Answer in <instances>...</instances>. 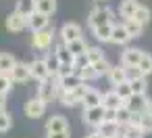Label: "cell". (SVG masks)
<instances>
[{
  "label": "cell",
  "mask_w": 152,
  "mask_h": 138,
  "mask_svg": "<svg viewBox=\"0 0 152 138\" xmlns=\"http://www.w3.org/2000/svg\"><path fill=\"white\" fill-rule=\"evenodd\" d=\"M88 23L92 25V30H96V27H100V25H115L113 23V11L108 9V7H98V9H94L92 13H90V17H88Z\"/></svg>",
  "instance_id": "6da1fadb"
},
{
  "label": "cell",
  "mask_w": 152,
  "mask_h": 138,
  "mask_svg": "<svg viewBox=\"0 0 152 138\" xmlns=\"http://www.w3.org/2000/svg\"><path fill=\"white\" fill-rule=\"evenodd\" d=\"M56 94H58V77H56V75H52V77H48V80L40 82V86H38V98H40V100L48 103V100H52Z\"/></svg>",
  "instance_id": "7a4b0ae2"
},
{
  "label": "cell",
  "mask_w": 152,
  "mask_h": 138,
  "mask_svg": "<svg viewBox=\"0 0 152 138\" xmlns=\"http://www.w3.org/2000/svg\"><path fill=\"white\" fill-rule=\"evenodd\" d=\"M52 38H54V30L46 27V30H42V32H36V34H34V38H31V44H34L38 50H46V48H50V44H52Z\"/></svg>",
  "instance_id": "3957f363"
},
{
  "label": "cell",
  "mask_w": 152,
  "mask_h": 138,
  "mask_svg": "<svg viewBox=\"0 0 152 138\" xmlns=\"http://www.w3.org/2000/svg\"><path fill=\"white\" fill-rule=\"evenodd\" d=\"M144 57H146L144 50H140V48H127L121 55V65L123 67H140V63H142Z\"/></svg>",
  "instance_id": "277c9868"
},
{
  "label": "cell",
  "mask_w": 152,
  "mask_h": 138,
  "mask_svg": "<svg viewBox=\"0 0 152 138\" xmlns=\"http://www.w3.org/2000/svg\"><path fill=\"white\" fill-rule=\"evenodd\" d=\"M29 67H31V77H34V80H38V82H44V80L52 77V75H50V69H48L46 59H36V61H31V63H29Z\"/></svg>",
  "instance_id": "5b68a950"
},
{
  "label": "cell",
  "mask_w": 152,
  "mask_h": 138,
  "mask_svg": "<svg viewBox=\"0 0 152 138\" xmlns=\"http://www.w3.org/2000/svg\"><path fill=\"white\" fill-rule=\"evenodd\" d=\"M146 105H148L146 94H131V96L123 103V107L129 109L131 113H144V111H146Z\"/></svg>",
  "instance_id": "8992f818"
},
{
  "label": "cell",
  "mask_w": 152,
  "mask_h": 138,
  "mask_svg": "<svg viewBox=\"0 0 152 138\" xmlns=\"http://www.w3.org/2000/svg\"><path fill=\"white\" fill-rule=\"evenodd\" d=\"M104 113H106V109L100 105V107H94V109H86L83 111V121L88 123V125H94V128H98L102 121H104Z\"/></svg>",
  "instance_id": "52a82bcc"
},
{
  "label": "cell",
  "mask_w": 152,
  "mask_h": 138,
  "mask_svg": "<svg viewBox=\"0 0 152 138\" xmlns=\"http://www.w3.org/2000/svg\"><path fill=\"white\" fill-rule=\"evenodd\" d=\"M44 113H46V103H44V100H40L38 96L25 103V115H27V117L38 119V117H42Z\"/></svg>",
  "instance_id": "ba28073f"
},
{
  "label": "cell",
  "mask_w": 152,
  "mask_h": 138,
  "mask_svg": "<svg viewBox=\"0 0 152 138\" xmlns=\"http://www.w3.org/2000/svg\"><path fill=\"white\" fill-rule=\"evenodd\" d=\"M61 36H63V44H71L75 40H81V27L77 23H65Z\"/></svg>",
  "instance_id": "9c48e42d"
},
{
  "label": "cell",
  "mask_w": 152,
  "mask_h": 138,
  "mask_svg": "<svg viewBox=\"0 0 152 138\" xmlns=\"http://www.w3.org/2000/svg\"><path fill=\"white\" fill-rule=\"evenodd\" d=\"M46 132L48 134H56V132H69V121L63 115H52L46 121Z\"/></svg>",
  "instance_id": "30bf717a"
},
{
  "label": "cell",
  "mask_w": 152,
  "mask_h": 138,
  "mask_svg": "<svg viewBox=\"0 0 152 138\" xmlns=\"http://www.w3.org/2000/svg\"><path fill=\"white\" fill-rule=\"evenodd\" d=\"M81 84H83V82H81V77H79L77 73L67 75V77H58V94H61V92H71V90L79 88Z\"/></svg>",
  "instance_id": "8fae6325"
},
{
  "label": "cell",
  "mask_w": 152,
  "mask_h": 138,
  "mask_svg": "<svg viewBox=\"0 0 152 138\" xmlns=\"http://www.w3.org/2000/svg\"><path fill=\"white\" fill-rule=\"evenodd\" d=\"M25 27H27V19H25L23 15H19L17 11L7 17V30H9V32H21V30H25Z\"/></svg>",
  "instance_id": "7c38bea8"
},
{
  "label": "cell",
  "mask_w": 152,
  "mask_h": 138,
  "mask_svg": "<svg viewBox=\"0 0 152 138\" xmlns=\"http://www.w3.org/2000/svg\"><path fill=\"white\" fill-rule=\"evenodd\" d=\"M31 77V67L29 63H17L15 69L11 71V80L13 82H27Z\"/></svg>",
  "instance_id": "4fadbf2b"
},
{
  "label": "cell",
  "mask_w": 152,
  "mask_h": 138,
  "mask_svg": "<svg viewBox=\"0 0 152 138\" xmlns=\"http://www.w3.org/2000/svg\"><path fill=\"white\" fill-rule=\"evenodd\" d=\"M123 98L115 92V90H110V92H106L104 96H102V107L104 109H110V111H119L121 107H123Z\"/></svg>",
  "instance_id": "5bb4252c"
},
{
  "label": "cell",
  "mask_w": 152,
  "mask_h": 138,
  "mask_svg": "<svg viewBox=\"0 0 152 138\" xmlns=\"http://www.w3.org/2000/svg\"><path fill=\"white\" fill-rule=\"evenodd\" d=\"M48 23H50V19H48L46 15H42V13H34V15L27 19V25L31 27V32H34V34H36V32L46 30V27H48Z\"/></svg>",
  "instance_id": "9a60e30c"
},
{
  "label": "cell",
  "mask_w": 152,
  "mask_h": 138,
  "mask_svg": "<svg viewBox=\"0 0 152 138\" xmlns=\"http://www.w3.org/2000/svg\"><path fill=\"white\" fill-rule=\"evenodd\" d=\"M140 7H142V4H137L135 0H123L121 7H119V13H121V17H123L125 21H129V19L135 17V13H137Z\"/></svg>",
  "instance_id": "2e32d148"
},
{
  "label": "cell",
  "mask_w": 152,
  "mask_h": 138,
  "mask_svg": "<svg viewBox=\"0 0 152 138\" xmlns=\"http://www.w3.org/2000/svg\"><path fill=\"white\" fill-rule=\"evenodd\" d=\"M54 57L58 59L61 65H73L75 63V57L71 55V50L67 48V44H58L56 50H54Z\"/></svg>",
  "instance_id": "e0dca14e"
},
{
  "label": "cell",
  "mask_w": 152,
  "mask_h": 138,
  "mask_svg": "<svg viewBox=\"0 0 152 138\" xmlns=\"http://www.w3.org/2000/svg\"><path fill=\"white\" fill-rule=\"evenodd\" d=\"M108 80H110V84H113L115 88H117V86H121V84H125V82H129V80H127V69H125L123 65L113 67V71H110Z\"/></svg>",
  "instance_id": "ac0fdd59"
},
{
  "label": "cell",
  "mask_w": 152,
  "mask_h": 138,
  "mask_svg": "<svg viewBox=\"0 0 152 138\" xmlns=\"http://www.w3.org/2000/svg\"><path fill=\"white\" fill-rule=\"evenodd\" d=\"M96 132H100L104 138H117L119 136V123H115V121H102L96 128Z\"/></svg>",
  "instance_id": "d6986e66"
},
{
  "label": "cell",
  "mask_w": 152,
  "mask_h": 138,
  "mask_svg": "<svg viewBox=\"0 0 152 138\" xmlns=\"http://www.w3.org/2000/svg\"><path fill=\"white\" fill-rule=\"evenodd\" d=\"M15 11H17L19 15H23L25 19H29V17L36 13V0H19Z\"/></svg>",
  "instance_id": "ffe728a7"
},
{
  "label": "cell",
  "mask_w": 152,
  "mask_h": 138,
  "mask_svg": "<svg viewBox=\"0 0 152 138\" xmlns=\"http://www.w3.org/2000/svg\"><path fill=\"white\" fill-rule=\"evenodd\" d=\"M56 11V0H36V13L50 17Z\"/></svg>",
  "instance_id": "44dd1931"
},
{
  "label": "cell",
  "mask_w": 152,
  "mask_h": 138,
  "mask_svg": "<svg viewBox=\"0 0 152 138\" xmlns=\"http://www.w3.org/2000/svg\"><path fill=\"white\" fill-rule=\"evenodd\" d=\"M129 40H131V36L127 34L125 25H115L113 27V40L110 42H115V44H127Z\"/></svg>",
  "instance_id": "7402d4cb"
},
{
  "label": "cell",
  "mask_w": 152,
  "mask_h": 138,
  "mask_svg": "<svg viewBox=\"0 0 152 138\" xmlns=\"http://www.w3.org/2000/svg\"><path fill=\"white\" fill-rule=\"evenodd\" d=\"M102 105V96H100V92L98 90H90L88 94H86V98H83V107L86 109H94V107H100Z\"/></svg>",
  "instance_id": "603a6c76"
},
{
  "label": "cell",
  "mask_w": 152,
  "mask_h": 138,
  "mask_svg": "<svg viewBox=\"0 0 152 138\" xmlns=\"http://www.w3.org/2000/svg\"><path fill=\"white\" fill-rule=\"evenodd\" d=\"M15 65H17V61H15L11 55H7V52H2V55H0V73H7V75H11V71L15 69Z\"/></svg>",
  "instance_id": "cb8c5ba5"
},
{
  "label": "cell",
  "mask_w": 152,
  "mask_h": 138,
  "mask_svg": "<svg viewBox=\"0 0 152 138\" xmlns=\"http://www.w3.org/2000/svg\"><path fill=\"white\" fill-rule=\"evenodd\" d=\"M113 27H115V25H110V23L96 27V30H94L96 40H100V42H110V40H113Z\"/></svg>",
  "instance_id": "d4e9b609"
},
{
  "label": "cell",
  "mask_w": 152,
  "mask_h": 138,
  "mask_svg": "<svg viewBox=\"0 0 152 138\" xmlns=\"http://www.w3.org/2000/svg\"><path fill=\"white\" fill-rule=\"evenodd\" d=\"M86 57H88V63H90V65H96V63L104 61V52H102L100 46H90L88 52H86Z\"/></svg>",
  "instance_id": "484cf974"
},
{
  "label": "cell",
  "mask_w": 152,
  "mask_h": 138,
  "mask_svg": "<svg viewBox=\"0 0 152 138\" xmlns=\"http://www.w3.org/2000/svg\"><path fill=\"white\" fill-rule=\"evenodd\" d=\"M67 48L71 50V55H73V57H81V55H86V52H88V48H90V46H88V44L83 42V38H81V40H75V42L67 44Z\"/></svg>",
  "instance_id": "4316f807"
},
{
  "label": "cell",
  "mask_w": 152,
  "mask_h": 138,
  "mask_svg": "<svg viewBox=\"0 0 152 138\" xmlns=\"http://www.w3.org/2000/svg\"><path fill=\"white\" fill-rule=\"evenodd\" d=\"M123 25H125V30H127V34H129L131 38H137V36H142V32H144V25L137 23L135 19H129V21H125Z\"/></svg>",
  "instance_id": "83f0119b"
},
{
  "label": "cell",
  "mask_w": 152,
  "mask_h": 138,
  "mask_svg": "<svg viewBox=\"0 0 152 138\" xmlns=\"http://www.w3.org/2000/svg\"><path fill=\"white\" fill-rule=\"evenodd\" d=\"M131 119H133V113H131L129 109L121 107V109L117 111V123H119L121 128H125V125H131Z\"/></svg>",
  "instance_id": "f1b7e54d"
},
{
  "label": "cell",
  "mask_w": 152,
  "mask_h": 138,
  "mask_svg": "<svg viewBox=\"0 0 152 138\" xmlns=\"http://www.w3.org/2000/svg\"><path fill=\"white\" fill-rule=\"evenodd\" d=\"M77 75L81 77V82H90V80H96V77H98V73H96L94 65H86L81 71H77Z\"/></svg>",
  "instance_id": "f546056e"
},
{
  "label": "cell",
  "mask_w": 152,
  "mask_h": 138,
  "mask_svg": "<svg viewBox=\"0 0 152 138\" xmlns=\"http://www.w3.org/2000/svg\"><path fill=\"white\" fill-rule=\"evenodd\" d=\"M58 96H61V103H63L65 107H73V105H77V103H79V98H77L75 90H71V92H61Z\"/></svg>",
  "instance_id": "4dcf8cb0"
},
{
  "label": "cell",
  "mask_w": 152,
  "mask_h": 138,
  "mask_svg": "<svg viewBox=\"0 0 152 138\" xmlns=\"http://www.w3.org/2000/svg\"><path fill=\"white\" fill-rule=\"evenodd\" d=\"M94 69H96V73H98V77L100 75H110V71H113V65L104 59V61H100V63H96L94 65Z\"/></svg>",
  "instance_id": "1f68e13d"
},
{
  "label": "cell",
  "mask_w": 152,
  "mask_h": 138,
  "mask_svg": "<svg viewBox=\"0 0 152 138\" xmlns=\"http://www.w3.org/2000/svg\"><path fill=\"white\" fill-rule=\"evenodd\" d=\"M144 134H146V132H144L140 125H127L123 136H125V138H144Z\"/></svg>",
  "instance_id": "d6a6232c"
},
{
  "label": "cell",
  "mask_w": 152,
  "mask_h": 138,
  "mask_svg": "<svg viewBox=\"0 0 152 138\" xmlns=\"http://www.w3.org/2000/svg\"><path fill=\"white\" fill-rule=\"evenodd\" d=\"M133 19H135L137 23H142V25H146V23L150 21V9H146V7H140Z\"/></svg>",
  "instance_id": "836d02e7"
},
{
  "label": "cell",
  "mask_w": 152,
  "mask_h": 138,
  "mask_svg": "<svg viewBox=\"0 0 152 138\" xmlns=\"http://www.w3.org/2000/svg\"><path fill=\"white\" fill-rule=\"evenodd\" d=\"M115 92H117V94H119L123 100H127V98L133 94V90H131V84H129V82H125V84L117 86V88H115Z\"/></svg>",
  "instance_id": "e575fe53"
},
{
  "label": "cell",
  "mask_w": 152,
  "mask_h": 138,
  "mask_svg": "<svg viewBox=\"0 0 152 138\" xmlns=\"http://www.w3.org/2000/svg\"><path fill=\"white\" fill-rule=\"evenodd\" d=\"M131 84V90H133V94H146V88H148V84H146V77L144 80H133V82H129Z\"/></svg>",
  "instance_id": "d590c367"
},
{
  "label": "cell",
  "mask_w": 152,
  "mask_h": 138,
  "mask_svg": "<svg viewBox=\"0 0 152 138\" xmlns=\"http://www.w3.org/2000/svg\"><path fill=\"white\" fill-rule=\"evenodd\" d=\"M125 69H127V80H129V82H133V80H144V77H146L140 67H125Z\"/></svg>",
  "instance_id": "8d00e7d4"
},
{
  "label": "cell",
  "mask_w": 152,
  "mask_h": 138,
  "mask_svg": "<svg viewBox=\"0 0 152 138\" xmlns=\"http://www.w3.org/2000/svg\"><path fill=\"white\" fill-rule=\"evenodd\" d=\"M11 84H13L11 75H7V73H0V94H7V92L11 90Z\"/></svg>",
  "instance_id": "74e56055"
},
{
  "label": "cell",
  "mask_w": 152,
  "mask_h": 138,
  "mask_svg": "<svg viewBox=\"0 0 152 138\" xmlns=\"http://www.w3.org/2000/svg\"><path fill=\"white\" fill-rule=\"evenodd\" d=\"M140 128H142L144 132H152V115H150V113H142V117H140Z\"/></svg>",
  "instance_id": "f35d334b"
},
{
  "label": "cell",
  "mask_w": 152,
  "mask_h": 138,
  "mask_svg": "<svg viewBox=\"0 0 152 138\" xmlns=\"http://www.w3.org/2000/svg\"><path fill=\"white\" fill-rule=\"evenodd\" d=\"M140 69L144 71V75H150V73H152V57H150V55H146V57L142 59Z\"/></svg>",
  "instance_id": "ab89813d"
},
{
  "label": "cell",
  "mask_w": 152,
  "mask_h": 138,
  "mask_svg": "<svg viewBox=\"0 0 152 138\" xmlns=\"http://www.w3.org/2000/svg\"><path fill=\"white\" fill-rule=\"evenodd\" d=\"M11 123H13V117H11L9 113L0 115V132H7V130L11 128Z\"/></svg>",
  "instance_id": "60d3db41"
},
{
  "label": "cell",
  "mask_w": 152,
  "mask_h": 138,
  "mask_svg": "<svg viewBox=\"0 0 152 138\" xmlns=\"http://www.w3.org/2000/svg\"><path fill=\"white\" fill-rule=\"evenodd\" d=\"M73 73H75V67L73 65H61L56 77H67V75H73Z\"/></svg>",
  "instance_id": "b9f144b4"
},
{
  "label": "cell",
  "mask_w": 152,
  "mask_h": 138,
  "mask_svg": "<svg viewBox=\"0 0 152 138\" xmlns=\"http://www.w3.org/2000/svg\"><path fill=\"white\" fill-rule=\"evenodd\" d=\"M104 121H115V123H117V111L106 109V113H104Z\"/></svg>",
  "instance_id": "7bdbcfd3"
},
{
  "label": "cell",
  "mask_w": 152,
  "mask_h": 138,
  "mask_svg": "<svg viewBox=\"0 0 152 138\" xmlns=\"http://www.w3.org/2000/svg\"><path fill=\"white\" fill-rule=\"evenodd\" d=\"M46 138H69V132H56V134H48Z\"/></svg>",
  "instance_id": "ee69618b"
},
{
  "label": "cell",
  "mask_w": 152,
  "mask_h": 138,
  "mask_svg": "<svg viewBox=\"0 0 152 138\" xmlns=\"http://www.w3.org/2000/svg\"><path fill=\"white\" fill-rule=\"evenodd\" d=\"M86 138H104V136H102L100 132H92V134H88Z\"/></svg>",
  "instance_id": "f6af8a7d"
},
{
  "label": "cell",
  "mask_w": 152,
  "mask_h": 138,
  "mask_svg": "<svg viewBox=\"0 0 152 138\" xmlns=\"http://www.w3.org/2000/svg\"><path fill=\"white\" fill-rule=\"evenodd\" d=\"M0 107H7V94H0Z\"/></svg>",
  "instance_id": "bcb514c9"
},
{
  "label": "cell",
  "mask_w": 152,
  "mask_h": 138,
  "mask_svg": "<svg viewBox=\"0 0 152 138\" xmlns=\"http://www.w3.org/2000/svg\"><path fill=\"white\" fill-rule=\"evenodd\" d=\"M144 113H150L152 115V100H148V105H146V111Z\"/></svg>",
  "instance_id": "7dc6e473"
},
{
  "label": "cell",
  "mask_w": 152,
  "mask_h": 138,
  "mask_svg": "<svg viewBox=\"0 0 152 138\" xmlns=\"http://www.w3.org/2000/svg\"><path fill=\"white\" fill-rule=\"evenodd\" d=\"M7 111H4V107H0V115H4Z\"/></svg>",
  "instance_id": "c3c4849f"
},
{
  "label": "cell",
  "mask_w": 152,
  "mask_h": 138,
  "mask_svg": "<svg viewBox=\"0 0 152 138\" xmlns=\"http://www.w3.org/2000/svg\"><path fill=\"white\" fill-rule=\"evenodd\" d=\"M117 138H125V136H117Z\"/></svg>",
  "instance_id": "681fc988"
}]
</instances>
